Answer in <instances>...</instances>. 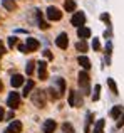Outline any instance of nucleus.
<instances>
[{"label":"nucleus","mask_w":124,"mask_h":133,"mask_svg":"<svg viewBox=\"0 0 124 133\" xmlns=\"http://www.w3.org/2000/svg\"><path fill=\"white\" fill-rule=\"evenodd\" d=\"M89 74H87V71H81L79 72V86H81V91H82V94H89Z\"/></svg>","instance_id":"f257e3e1"},{"label":"nucleus","mask_w":124,"mask_h":133,"mask_svg":"<svg viewBox=\"0 0 124 133\" xmlns=\"http://www.w3.org/2000/svg\"><path fill=\"white\" fill-rule=\"evenodd\" d=\"M32 101L37 108H44L45 106V91L37 89L35 93H32Z\"/></svg>","instance_id":"f03ea898"},{"label":"nucleus","mask_w":124,"mask_h":133,"mask_svg":"<svg viewBox=\"0 0 124 133\" xmlns=\"http://www.w3.org/2000/svg\"><path fill=\"white\" fill-rule=\"evenodd\" d=\"M7 106H9L10 110H17V108L20 106V96H19V93L12 91V93L9 94V98H7Z\"/></svg>","instance_id":"7ed1b4c3"},{"label":"nucleus","mask_w":124,"mask_h":133,"mask_svg":"<svg viewBox=\"0 0 124 133\" xmlns=\"http://www.w3.org/2000/svg\"><path fill=\"white\" fill-rule=\"evenodd\" d=\"M69 104H71L72 108L82 106V96H81V93H77V91L72 89L71 93H69Z\"/></svg>","instance_id":"20e7f679"},{"label":"nucleus","mask_w":124,"mask_h":133,"mask_svg":"<svg viewBox=\"0 0 124 133\" xmlns=\"http://www.w3.org/2000/svg\"><path fill=\"white\" fill-rule=\"evenodd\" d=\"M71 22H72V25H75L77 29H79V27H82L86 24V14L84 12H75L74 15H72Z\"/></svg>","instance_id":"39448f33"},{"label":"nucleus","mask_w":124,"mask_h":133,"mask_svg":"<svg viewBox=\"0 0 124 133\" xmlns=\"http://www.w3.org/2000/svg\"><path fill=\"white\" fill-rule=\"evenodd\" d=\"M47 19L49 20H60L62 19V12L56 7H49L47 9Z\"/></svg>","instance_id":"423d86ee"},{"label":"nucleus","mask_w":124,"mask_h":133,"mask_svg":"<svg viewBox=\"0 0 124 133\" xmlns=\"http://www.w3.org/2000/svg\"><path fill=\"white\" fill-rule=\"evenodd\" d=\"M39 47H40V44H39V41H37V39L29 37V39L25 41V51L27 52H34V51H37Z\"/></svg>","instance_id":"0eeeda50"},{"label":"nucleus","mask_w":124,"mask_h":133,"mask_svg":"<svg viewBox=\"0 0 124 133\" xmlns=\"http://www.w3.org/2000/svg\"><path fill=\"white\" fill-rule=\"evenodd\" d=\"M37 74H39L40 81H45V79H47V64L44 61H40L39 66H37Z\"/></svg>","instance_id":"6e6552de"},{"label":"nucleus","mask_w":124,"mask_h":133,"mask_svg":"<svg viewBox=\"0 0 124 133\" xmlns=\"http://www.w3.org/2000/svg\"><path fill=\"white\" fill-rule=\"evenodd\" d=\"M56 44H57V47H60V49H67V45H69V37H67V34H65V32L59 34V37L56 39Z\"/></svg>","instance_id":"1a4fd4ad"},{"label":"nucleus","mask_w":124,"mask_h":133,"mask_svg":"<svg viewBox=\"0 0 124 133\" xmlns=\"http://www.w3.org/2000/svg\"><path fill=\"white\" fill-rule=\"evenodd\" d=\"M44 133H54L57 128V123L54 120H45V123H44Z\"/></svg>","instance_id":"9d476101"},{"label":"nucleus","mask_w":124,"mask_h":133,"mask_svg":"<svg viewBox=\"0 0 124 133\" xmlns=\"http://www.w3.org/2000/svg\"><path fill=\"white\" fill-rule=\"evenodd\" d=\"M77 36H79V39H87V37H91V29H89V27H79L77 29Z\"/></svg>","instance_id":"9b49d317"},{"label":"nucleus","mask_w":124,"mask_h":133,"mask_svg":"<svg viewBox=\"0 0 124 133\" xmlns=\"http://www.w3.org/2000/svg\"><path fill=\"white\" fill-rule=\"evenodd\" d=\"M9 131L10 133H20L22 131V123H20L19 120H13L12 123H10V127H9Z\"/></svg>","instance_id":"f8f14e48"},{"label":"nucleus","mask_w":124,"mask_h":133,"mask_svg":"<svg viewBox=\"0 0 124 133\" xmlns=\"http://www.w3.org/2000/svg\"><path fill=\"white\" fill-rule=\"evenodd\" d=\"M10 84H12V88H19V86H22V84H24V76H20V74L12 76V79H10Z\"/></svg>","instance_id":"ddd939ff"},{"label":"nucleus","mask_w":124,"mask_h":133,"mask_svg":"<svg viewBox=\"0 0 124 133\" xmlns=\"http://www.w3.org/2000/svg\"><path fill=\"white\" fill-rule=\"evenodd\" d=\"M54 84L57 86V93H59L60 96H62V94L65 93V81H64L62 78H57L56 81H54Z\"/></svg>","instance_id":"4468645a"},{"label":"nucleus","mask_w":124,"mask_h":133,"mask_svg":"<svg viewBox=\"0 0 124 133\" xmlns=\"http://www.w3.org/2000/svg\"><path fill=\"white\" fill-rule=\"evenodd\" d=\"M77 62H79V66H82V68L86 69V71L91 69V61H89V57H86V56H79Z\"/></svg>","instance_id":"2eb2a0df"},{"label":"nucleus","mask_w":124,"mask_h":133,"mask_svg":"<svg viewBox=\"0 0 124 133\" xmlns=\"http://www.w3.org/2000/svg\"><path fill=\"white\" fill-rule=\"evenodd\" d=\"M2 5L5 7L9 12H13V10L17 9V5H15V2H13V0H2Z\"/></svg>","instance_id":"dca6fc26"},{"label":"nucleus","mask_w":124,"mask_h":133,"mask_svg":"<svg viewBox=\"0 0 124 133\" xmlns=\"http://www.w3.org/2000/svg\"><path fill=\"white\" fill-rule=\"evenodd\" d=\"M104 125H106L104 120H97V123H96L94 131H92V133H104Z\"/></svg>","instance_id":"f3484780"},{"label":"nucleus","mask_w":124,"mask_h":133,"mask_svg":"<svg viewBox=\"0 0 124 133\" xmlns=\"http://www.w3.org/2000/svg\"><path fill=\"white\" fill-rule=\"evenodd\" d=\"M64 9L67 12H75V2L74 0H65L64 2Z\"/></svg>","instance_id":"a211bd4d"},{"label":"nucleus","mask_w":124,"mask_h":133,"mask_svg":"<svg viewBox=\"0 0 124 133\" xmlns=\"http://www.w3.org/2000/svg\"><path fill=\"white\" fill-rule=\"evenodd\" d=\"M47 93H49V96H50V99H59V98H60V94L59 93H57V89L56 88H54V86H50V88L49 89H47Z\"/></svg>","instance_id":"6ab92c4d"},{"label":"nucleus","mask_w":124,"mask_h":133,"mask_svg":"<svg viewBox=\"0 0 124 133\" xmlns=\"http://www.w3.org/2000/svg\"><path fill=\"white\" fill-rule=\"evenodd\" d=\"M121 111H122V106H114L111 110V116L114 118V120H119V116H121Z\"/></svg>","instance_id":"aec40b11"},{"label":"nucleus","mask_w":124,"mask_h":133,"mask_svg":"<svg viewBox=\"0 0 124 133\" xmlns=\"http://www.w3.org/2000/svg\"><path fill=\"white\" fill-rule=\"evenodd\" d=\"M75 49H77L79 52H87V44H86V41H79L77 44H75Z\"/></svg>","instance_id":"412c9836"},{"label":"nucleus","mask_w":124,"mask_h":133,"mask_svg":"<svg viewBox=\"0 0 124 133\" xmlns=\"http://www.w3.org/2000/svg\"><path fill=\"white\" fill-rule=\"evenodd\" d=\"M34 89V81L32 79H29L27 81V84L24 86V96H27V94H30V91Z\"/></svg>","instance_id":"4be33fe9"},{"label":"nucleus","mask_w":124,"mask_h":133,"mask_svg":"<svg viewBox=\"0 0 124 133\" xmlns=\"http://www.w3.org/2000/svg\"><path fill=\"white\" fill-rule=\"evenodd\" d=\"M107 86L111 88V91H112L114 94H118V86H116V83H114V79H112V78L107 79Z\"/></svg>","instance_id":"5701e85b"},{"label":"nucleus","mask_w":124,"mask_h":133,"mask_svg":"<svg viewBox=\"0 0 124 133\" xmlns=\"http://www.w3.org/2000/svg\"><path fill=\"white\" fill-rule=\"evenodd\" d=\"M99 93H101V84H96L94 94H92V101H97V99H99Z\"/></svg>","instance_id":"b1692460"},{"label":"nucleus","mask_w":124,"mask_h":133,"mask_svg":"<svg viewBox=\"0 0 124 133\" xmlns=\"http://www.w3.org/2000/svg\"><path fill=\"white\" fill-rule=\"evenodd\" d=\"M62 130H64L65 133H75L74 131V127H72L71 123H64V125H62Z\"/></svg>","instance_id":"393cba45"},{"label":"nucleus","mask_w":124,"mask_h":133,"mask_svg":"<svg viewBox=\"0 0 124 133\" xmlns=\"http://www.w3.org/2000/svg\"><path fill=\"white\" fill-rule=\"evenodd\" d=\"M17 42H19V41H17V37L15 36H12V37H9V47H15V45H17Z\"/></svg>","instance_id":"a878e982"},{"label":"nucleus","mask_w":124,"mask_h":133,"mask_svg":"<svg viewBox=\"0 0 124 133\" xmlns=\"http://www.w3.org/2000/svg\"><path fill=\"white\" fill-rule=\"evenodd\" d=\"M32 71H34V61H30V62H27V66H25V72L27 74H32Z\"/></svg>","instance_id":"bb28decb"},{"label":"nucleus","mask_w":124,"mask_h":133,"mask_svg":"<svg viewBox=\"0 0 124 133\" xmlns=\"http://www.w3.org/2000/svg\"><path fill=\"white\" fill-rule=\"evenodd\" d=\"M92 49H94V51H99V49H101V42H99V39L92 41Z\"/></svg>","instance_id":"cd10ccee"},{"label":"nucleus","mask_w":124,"mask_h":133,"mask_svg":"<svg viewBox=\"0 0 124 133\" xmlns=\"http://www.w3.org/2000/svg\"><path fill=\"white\" fill-rule=\"evenodd\" d=\"M101 20H104V22L109 25V24H111V17H109V14H102V15H101Z\"/></svg>","instance_id":"c85d7f7f"},{"label":"nucleus","mask_w":124,"mask_h":133,"mask_svg":"<svg viewBox=\"0 0 124 133\" xmlns=\"http://www.w3.org/2000/svg\"><path fill=\"white\" fill-rule=\"evenodd\" d=\"M39 27L45 30V29H49V24H47V22H42V20H39Z\"/></svg>","instance_id":"c756f323"},{"label":"nucleus","mask_w":124,"mask_h":133,"mask_svg":"<svg viewBox=\"0 0 124 133\" xmlns=\"http://www.w3.org/2000/svg\"><path fill=\"white\" fill-rule=\"evenodd\" d=\"M44 57L45 59H52V52L50 51H44Z\"/></svg>","instance_id":"7c9ffc66"},{"label":"nucleus","mask_w":124,"mask_h":133,"mask_svg":"<svg viewBox=\"0 0 124 133\" xmlns=\"http://www.w3.org/2000/svg\"><path fill=\"white\" fill-rule=\"evenodd\" d=\"M118 127L121 128V127H124V115L122 116H119V121H118Z\"/></svg>","instance_id":"2f4dec72"},{"label":"nucleus","mask_w":124,"mask_h":133,"mask_svg":"<svg viewBox=\"0 0 124 133\" xmlns=\"http://www.w3.org/2000/svg\"><path fill=\"white\" fill-rule=\"evenodd\" d=\"M111 51H112V44L107 42V45H106V52H107V54H111Z\"/></svg>","instance_id":"473e14b6"},{"label":"nucleus","mask_w":124,"mask_h":133,"mask_svg":"<svg viewBox=\"0 0 124 133\" xmlns=\"http://www.w3.org/2000/svg\"><path fill=\"white\" fill-rule=\"evenodd\" d=\"M3 116H5V113H3V108H0V121L3 120Z\"/></svg>","instance_id":"72a5a7b5"},{"label":"nucleus","mask_w":124,"mask_h":133,"mask_svg":"<svg viewBox=\"0 0 124 133\" xmlns=\"http://www.w3.org/2000/svg\"><path fill=\"white\" fill-rule=\"evenodd\" d=\"M19 51H22V52H25V45H24V44H20V45H19Z\"/></svg>","instance_id":"f704fd0d"},{"label":"nucleus","mask_w":124,"mask_h":133,"mask_svg":"<svg viewBox=\"0 0 124 133\" xmlns=\"http://www.w3.org/2000/svg\"><path fill=\"white\" fill-rule=\"evenodd\" d=\"M5 52V49H3V45H2V42H0V54H3Z\"/></svg>","instance_id":"c9c22d12"},{"label":"nucleus","mask_w":124,"mask_h":133,"mask_svg":"<svg viewBox=\"0 0 124 133\" xmlns=\"http://www.w3.org/2000/svg\"><path fill=\"white\" fill-rule=\"evenodd\" d=\"M3 89V83H2V79H0V91Z\"/></svg>","instance_id":"e433bc0d"},{"label":"nucleus","mask_w":124,"mask_h":133,"mask_svg":"<svg viewBox=\"0 0 124 133\" xmlns=\"http://www.w3.org/2000/svg\"><path fill=\"white\" fill-rule=\"evenodd\" d=\"M3 133H10V131H9V130H5V131H3Z\"/></svg>","instance_id":"4c0bfd02"},{"label":"nucleus","mask_w":124,"mask_h":133,"mask_svg":"<svg viewBox=\"0 0 124 133\" xmlns=\"http://www.w3.org/2000/svg\"><path fill=\"white\" fill-rule=\"evenodd\" d=\"M0 56H2V54H0Z\"/></svg>","instance_id":"58836bf2"}]
</instances>
